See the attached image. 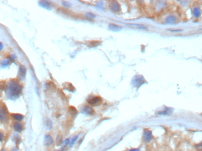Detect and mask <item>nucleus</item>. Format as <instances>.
I'll return each mask as SVG.
<instances>
[{"label":"nucleus","mask_w":202,"mask_h":151,"mask_svg":"<svg viewBox=\"0 0 202 151\" xmlns=\"http://www.w3.org/2000/svg\"><path fill=\"white\" fill-rule=\"evenodd\" d=\"M7 96L11 100L17 99L22 94V87L15 80H11L7 84L5 89Z\"/></svg>","instance_id":"f257e3e1"},{"label":"nucleus","mask_w":202,"mask_h":151,"mask_svg":"<svg viewBox=\"0 0 202 151\" xmlns=\"http://www.w3.org/2000/svg\"><path fill=\"white\" fill-rule=\"evenodd\" d=\"M87 102L90 105H92V106H97V105H101L102 103V99L100 97L95 96L88 99Z\"/></svg>","instance_id":"f03ea898"},{"label":"nucleus","mask_w":202,"mask_h":151,"mask_svg":"<svg viewBox=\"0 0 202 151\" xmlns=\"http://www.w3.org/2000/svg\"><path fill=\"white\" fill-rule=\"evenodd\" d=\"M8 119V114L6 109L4 107H0V121L2 122H5Z\"/></svg>","instance_id":"7ed1b4c3"},{"label":"nucleus","mask_w":202,"mask_h":151,"mask_svg":"<svg viewBox=\"0 0 202 151\" xmlns=\"http://www.w3.org/2000/svg\"><path fill=\"white\" fill-rule=\"evenodd\" d=\"M26 74V69L24 65H20L19 67V71L18 73V79L21 80H23L25 79Z\"/></svg>","instance_id":"20e7f679"},{"label":"nucleus","mask_w":202,"mask_h":151,"mask_svg":"<svg viewBox=\"0 0 202 151\" xmlns=\"http://www.w3.org/2000/svg\"><path fill=\"white\" fill-rule=\"evenodd\" d=\"M144 139L146 142H149L152 139V133L149 130H145L144 133Z\"/></svg>","instance_id":"39448f33"},{"label":"nucleus","mask_w":202,"mask_h":151,"mask_svg":"<svg viewBox=\"0 0 202 151\" xmlns=\"http://www.w3.org/2000/svg\"><path fill=\"white\" fill-rule=\"evenodd\" d=\"M53 143V140L52 138L50 136V135H46L44 137V145L46 146H49L52 145Z\"/></svg>","instance_id":"423d86ee"},{"label":"nucleus","mask_w":202,"mask_h":151,"mask_svg":"<svg viewBox=\"0 0 202 151\" xmlns=\"http://www.w3.org/2000/svg\"><path fill=\"white\" fill-rule=\"evenodd\" d=\"M39 4L40 6H41L42 7L44 8L47 9L48 10H50L52 8L51 5L50 4V3H48L46 1H41L39 2Z\"/></svg>","instance_id":"0eeeda50"},{"label":"nucleus","mask_w":202,"mask_h":151,"mask_svg":"<svg viewBox=\"0 0 202 151\" xmlns=\"http://www.w3.org/2000/svg\"><path fill=\"white\" fill-rule=\"evenodd\" d=\"M14 129L18 132H21L23 129V126L21 123L20 122H15L13 124Z\"/></svg>","instance_id":"6e6552de"},{"label":"nucleus","mask_w":202,"mask_h":151,"mask_svg":"<svg viewBox=\"0 0 202 151\" xmlns=\"http://www.w3.org/2000/svg\"><path fill=\"white\" fill-rule=\"evenodd\" d=\"M82 112L84 114H92L94 113V110L92 108L88 106H85L82 110Z\"/></svg>","instance_id":"1a4fd4ad"},{"label":"nucleus","mask_w":202,"mask_h":151,"mask_svg":"<svg viewBox=\"0 0 202 151\" xmlns=\"http://www.w3.org/2000/svg\"><path fill=\"white\" fill-rule=\"evenodd\" d=\"M109 29H110V30H113V31H119V30H120L121 29H122V27H120L118 26V25H115V24H110L109 25Z\"/></svg>","instance_id":"9d476101"},{"label":"nucleus","mask_w":202,"mask_h":151,"mask_svg":"<svg viewBox=\"0 0 202 151\" xmlns=\"http://www.w3.org/2000/svg\"><path fill=\"white\" fill-rule=\"evenodd\" d=\"M12 117L17 121H22L24 118V116L21 114H12Z\"/></svg>","instance_id":"9b49d317"},{"label":"nucleus","mask_w":202,"mask_h":151,"mask_svg":"<svg viewBox=\"0 0 202 151\" xmlns=\"http://www.w3.org/2000/svg\"><path fill=\"white\" fill-rule=\"evenodd\" d=\"M45 126L47 129L50 130L51 129L52 127V122L51 120L49 119H47L45 122Z\"/></svg>","instance_id":"f8f14e48"},{"label":"nucleus","mask_w":202,"mask_h":151,"mask_svg":"<svg viewBox=\"0 0 202 151\" xmlns=\"http://www.w3.org/2000/svg\"><path fill=\"white\" fill-rule=\"evenodd\" d=\"M175 21H176V18L174 17H170L167 19V23H170V24L174 23Z\"/></svg>","instance_id":"ddd939ff"},{"label":"nucleus","mask_w":202,"mask_h":151,"mask_svg":"<svg viewBox=\"0 0 202 151\" xmlns=\"http://www.w3.org/2000/svg\"><path fill=\"white\" fill-rule=\"evenodd\" d=\"M193 14H194V16L195 17H197L199 16L200 14V10L198 8H196L194 9Z\"/></svg>","instance_id":"4468645a"},{"label":"nucleus","mask_w":202,"mask_h":151,"mask_svg":"<svg viewBox=\"0 0 202 151\" xmlns=\"http://www.w3.org/2000/svg\"><path fill=\"white\" fill-rule=\"evenodd\" d=\"M9 64V61L7 60H4L1 61V65L2 67H5L8 66Z\"/></svg>","instance_id":"2eb2a0df"},{"label":"nucleus","mask_w":202,"mask_h":151,"mask_svg":"<svg viewBox=\"0 0 202 151\" xmlns=\"http://www.w3.org/2000/svg\"><path fill=\"white\" fill-rule=\"evenodd\" d=\"M117 7H120V6L119 5V4H117V3H115V4H113L112 5V9L113 11H118L120 9V8H117Z\"/></svg>","instance_id":"dca6fc26"},{"label":"nucleus","mask_w":202,"mask_h":151,"mask_svg":"<svg viewBox=\"0 0 202 151\" xmlns=\"http://www.w3.org/2000/svg\"><path fill=\"white\" fill-rule=\"evenodd\" d=\"M77 138H78V136H75L74 138H72V140H71V142H70V146H72V145H73L74 143V142H75V141L76 140H77Z\"/></svg>","instance_id":"f3484780"},{"label":"nucleus","mask_w":202,"mask_h":151,"mask_svg":"<svg viewBox=\"0 0 202 151\" xmlns=\"http://www.w3.org/2000/svg\"><path fill=\"white\" fill-rule=\"evenodd\" d=\"M15 142L17 144L20 143V138L18 136H17V137H15Z\"/></svg>","instance_id":"a211bd4d"},{"label":"nucleus","mask_w":202,"mask_h":151,"mask_svg":"<svg viewBox=\"0 0 202 151\" xmlns=\"http://www.w3.org/2000/svg\"><path fill=\"white\" fill-rule=\"evenodd\" d=\"M62 4H63V5H64L65 7H70L71 6V4H70V3H67V2L63 1L62 2Z\"/></svg>","instance_id":"6ab92c4d"},{"label":"nucleus","mask_w":202,"mask_h":151,"mask_svg":"<svg viewBox=\"0 0 202 151\" xmlns=\"http://www.w3.org/2000/svg\"><path fill=\"white\" fill-rule=\"evenodd\" d=\"M3 139H4V135L3 133L0 132V142L3 141Z\"/></svg>","instance_id":"aec40b11"},{"label":"nucleus","mask_w":202,"mask_h":151,"mask_svg":"<svg viewBox=\"0 0 202 151\" xmlns=\"http://www.w3.org/2000/svg\"><path fill=\"white\" fill-rule=\"evenodd\" d=\"M87 16H88V18H91H91H94V17H95L94 15H92V14H90V13L87 14Z\"/></svg>","instance_id":"412c9836"},{"label":"nucleus","mask_w":202,"mask_h":151,"mask_svg":"<svg viewBox=\"0 0 202 151\" xmlns=\"http://www.w3.org/2000/svg\"><path fill=\"white\" fill-rule=\"evenodd\" d=\"M70 143V140H69V139H66V140H65V145H64V147H66V146L68 144Z\"/></svg>","instance_id":"4be33fe9"},{"label":"nucleus","mask_w":202,"mask_h":151,"mask_svg":"<svg viewBox=\"0 0 202 151\" xmlns=\"http://www.w3.org/2000/svg\"><path fill=\"white\" fill-rule=\"evenodd\" d=\"M10 59L13 61L14 60L16 59V56H14V55H12V56H11V57H10Z\"/></svg>","instance_id":"5701e85b"},{"label":"nucleus","mask_w":202,"mask_h":151,"mask_svg":"<svg viewBox=\"0 0 202 151\" xmlns=\"http://www.w3.org/2000/svg\"><path fill=\"white\" fill-rule=\"evenodd\" d=\"M11 151H18V149L17 148V147H13L12 149H11Z\"/></svg>","instance_id":"b1692460"},{"label":"nucleus","mask_w":202,"mask_h":151,"mask_svg":"<svg viewBox=\"0 0 202 151\" xmlns=\"http://www.w3.org/2000/svg\"><path fill=\"white\" fill-rule=\"evenodd\" d=\"M3 49V44H2V43H0V51H1V50Z\"/></svg>","instance_id":"393cba45"},{"label":"nucleus","mask_w":202,"mask_h":151,"mask_svg":"<svg viewBox=\"0 0 202 151\" xmlns=\"http://www.w3.org/2000/svg\"><path fill=\"white\" fill-rule=\"evenodd\" d=\"M129 151H139V149H133L130 150Z\"/></svg>","instance_id":"a878e982"},{"label":"nucleus","mask_w":202,"mask_h":151,"mask_svg":"<svg viewBox=\"0 0 202 151\" xmlns=\"http://www.w3.org/2000/svg\"><path fill=\"white\" fill-rule=\"evenodd\" d=\"M5 151V150L3 149V150H1V151Z\"/></svg>","instance_id":"bb28decb"}]
</instances>
